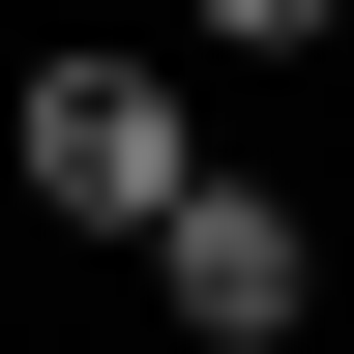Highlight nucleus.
Returning <instances> with one entry per match:
<instances>
[{
  "instance_id": "f257e3e1",
  "label": "nucleus",
  "mask_w": 354,
  "mask_h": 354,
  "mask_svg": "<svg viewBox=\"0 0 354 354\" xmlns=\"http://www.w3.org/2000/svg\"><path fill=\"white\" fill-rule=\"evenodd\" d=\"M0 177H30V236H177L207 118H177V59H148V30H30V88H0Z\"/></svg>"
},
{
  "instance_id": "7ed1b4c3",
  "label": "nucleus",
  "mask_w": 354,
  "mask_h": 354,
  "mask_svg": "<svg viewBox=\"0 0 354 354\" xmlns=\"http://www.w3.org/2000/svg\"><path fill=\"white\" fill-rule=\"evenodd\" d=\"M177 59H325V0H148Z\"/></svg>"
},
{
  "instance_id": "20e7f679",
  "label": "nucleus",
  "mask_w": 354,
  "mask_h": 354,
  "mask_svg": "<svg viewBox=\"0 0 354 354\" xmlns=\"http://www.w3.org/2000/svg\"><path fill=\"white\" fill-rule=\"evenodd\" d=\"M325 59H354V0H325Z\"/></svg>"
},
{
  "instance_id": "f03ea898",
  "label": "nucleus",
  "mask_w": 354,
  "mask_h": 354,
  "mask_svg": "<svg viewBox=\"0 0 354 354\" xmlns=\"http://www.w3.org/2000/svg\"><path fill=\"white\" fill-rule=\"evenodd\" d=\"M148 295H177V354H295L325 325V207H295V177H177Z\"/></svg>"
}]
</instances>
